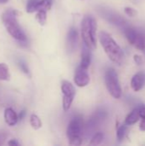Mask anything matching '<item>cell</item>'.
Segmentation results:
<instances>
[{"label": "cell", "mask_w": 145, "mask_h": 146, "mask_svg": "<svg viewBox=\"0 0 145 146\" xmlns=\"http://www.w3.org/2000/svg\"><path fill=\"white\" fill-rule=\"evenodd\" d=\"M18 15L19 12L15 9H7L2 15V21L7 32L12 38L20 42H25L26 41V37L17 21Z\"/></svg>", "instance_id": "2"}, {"label": "cell", "mask_w": 145, "mask_h": 146, "mask_svg": "<svg viewBox=\"0 0 145 146\" xmlns=\"http://www.w3.org/2000/svg\"><path fill=\"white\" fill-rule=\"evenodd\" d=\"M91 62V49L88 48L84 44L81 52V61H80V67L88 69Z\"/></svg>", "instance_id": "13"}, {"label": "cell", "mask_w": 145, "mask_h": 146, "mask_svg": "<svg viewBox=\"0 0 145 146\" xmlns=\"http://www.w3.org/2000/svg\"><path fill=\"white\" fill-rule=\"evenodd\" d=\"M145 85V73L138 72L133 75L131 80V86L134 92H139Z\"/></svg>", "instance_id": "12"}, {"label": "cell", "mask_w": 145, "mask_h": 146, "mask_svg": "<svg viewBox=\"0 0 145 146\" xmlns=\"http://www.w3.org/2000/svg\"><path fill=\"white\" fill-rule=\"evenodd\" d=\"M35 18H36L37 21L40 25H42V26L45 25L46 21H47V11H45V10H38Z\"/></svg>", "instance_id": "17"}, {"label": "cell", "mask_w": 145, "mask_h": 146, "mask_svg": "<svg viewBox=\"0 0 145 146\" xmlns=\"http://www.w3.org/2000/svg\"><path fill=\"white\" fill-rule=\"evenodd\" d=\"M104 139V135L103 133H96L93 137L91 139L90 145H98L100 144H102V142L103 141Z\"/></svg>", "instance_id": "20"}, {"label": "cell", "mask_w": 145, "mask_h": 146, "mask_svg": "<svg viewBox=\"0 0 145 146\" xmlns=\"http://www.w3.org/2000/svg\"><path fill=\"white\" fill-rule=\"evenodd\" d=\"M124 11H125L126 15H127L130 17H135L138 15L137 10L135 9L132 8V7H126L125 9H124Z\"/></svg>", "instance_id": "22"}, {"label": "cell", "mask_w": 145, "mask_h": 146, "mask_svg": "<svg viewBox=\"0 0 145 146\" xmlns=\"http://www.w3.org/2000/svg\"><path fill=\"white\" fill-rule=\"evenodd\" d=\"M67 50L69 53H73L78 43V31L75 27H71L67 36Z\"/></svg>", "instance_id": "11"}, {"label": "cell", "mask_w": 145, "mask_h": 146, "mask_svg": "<svg viewBox=\"0 0 145 146\" xmlns=\"http://www.w3.org/2000/svg\"><path fill=\"white\" fill-rule=\"evenodd\" d=\"M84 130L83 118L81 115L73 117L67 128V137L69 144L72 145H80L82 144V136Z\"/></svg>", "instance_id": "4"}, {"label": "cell", "mask_w": 145, "mask_h": 146, "mask_svg": "<svg viewBox=\"0 0 145 146\" xmlns=\"http://www.w3.org/2000/svg\"><path fill=\"white\" fill-rule=\"evenodd\" d=\"M105 85L108 92L114 98H121L122 94L121 86L120 85L118 74L114 68L107 69L105 73Z\"/></svg>", "instance_id": "5"}, {"label": "cell", "mask_w": 145, "mask_h": 146, "mask_svg": "<svg viewBox=\"0 0 145 146\" xmlns=\"http://www.w3.org/2000/svg\"><path fill=\"white\" fill-rule=\"evenodd\" d=\"M81 37L84 44L91 50L97 47V22L91 15H85L81 21Z\"/></svg>", "instance_id": "3"}, {"label": "cell", "mask_w": 145, "mask_h": 146, "mask_svg": "<svg viewBox=\"0 0 145 146\" xmlns=\"http://www.w3.org/2000/svg\"><path fill=\"white\" fill-rule=\"evenodd\" d=\"M9 0H0V3H7Z\"/></svg>", "instance_id": "28"}, {"label": "cell", "mask_w": 145, "mask_h": 146, "mask_svg": "<svg viewBox=\"0 0 145 146\" xmlns=\"http://www.w3.org/2000/svg\"><path fill=\"white\" fill-rule=\"evenodd\" d=\"M140 118L141 122L139 125V129L141 131H145V105H140Z\"/></svg>", "instance_id": "21"}, {"label": "cell", "mask_w": 145, "mask_h": 146, "mask_svg": "<svg viewBox=\"0 0 145 146\" xmlns=\"http://www.w3.org/2000/svg\"><path fill=\"white\" fill-rule=\"evenodd\" d=\"M3 116H4V121L6 124H8L9 127H14L15 125H16L18 121V115L13 109L7 108L4 110Z\"/></svg>", "instance_id": "14"}, {"label": "cell", "mask_w": 145, "mask_h": 146, "mask_svg": "<svg viewBox=\"0 0 145 146\" xmlns=\"http://www.w3.org/2000/svg\"><path fill=\"white\" fill-rule=\"evenodd\" d=\"M105 117V113L103 111H97L88 121V123L85 125V127H84V130H83V134L84 132L87 134L90 135L97 127V126L101 123L102 120L104 119Z\"/></svg>", "instance_id": "10"}, {"label": "cell", "mask_w": 145, "mask_h": 146, "mask_svg": "<svg viewBox=\"0 0 145 146\" xmlns=\"http://www.w3.org/2000/svg\"><path fill=\"white\" fill-rule=\"evenodd\" d=\"M18 65H19V67L21 68V69L25 74H29V69H28V68H27V66H26V64L25 62H23L22 61H19V62H18Z\"/></svg>", "instance_id": "23"}, {"label": "cell", "mask_w": 145, "mask_h": 146, "mask_svg": "<svg viewBox=\"0 0 145 146\" xmlns=\"http://www.w3.org/2000/svg\"><path fill=\"white\" fill-rule=\"evenodd\" d=\"M7 138V135L3 133H0V145H3Z\"/></svg>", "instance_id": "25"}, {"label": "cell", "mask_w": 145, "mask_h": 146, "mask_svg": "<svg viewBox=\"0 0 145 146\" xmlns=\"http://www.w3.org/2000/svg\"><path fill=\"white\" fill-rule=\"evenodd\" d=\"M30 124H31L32 127L35 130H38V129L41 128V127H42V122H41L39 117L34 114H32L30 116Z\"/></svg>", "instance_id": "18"}, {"label": "cell", "mask_w": 145, "mask_h": 146, "mask_svg": "<svg viewBox=\"0 0 145 146\" xmlns=\"http://www.w3.org/2000/svg\"><path fill=\"white\" fill-rule=\"evenodd\" d=\"M99 40L108 57L115 64L121 65L125 61V54L117 42L106 32H100Z\"/></svg>", "instance_id": "1"}, {"label": "cell", "mask_w": 145, "mask_h": 146, "mask_svg": "<svg viewBox=\"0 0 145 146\" xmlns=\"http://www.w3.org/2000/svg\"><path fill=\"white\" fill-rule=\"evenodd\" d=\"M133 59H134V62H136V64H137V65H138V66L142 65V64H143V62H144L142 56H139V55H134Z\"/></svg>", "instance_id": "24"}, {"label": "cell", "mask_w": 145, "mask_h": 146, "mask_svg": "<svg viewBox=\"0 0 145 146\" xmlns=\"http://www.w3.org/2000/svg\"><path fill=\"white\" fill-rule=\"evenodd\" d=\"M126 133H127V125L126 124H123L118 127L116 136H117V139L119 142H121L124 139V138L126 135Z\"/></svg>", "instance_id": "19"}, {"label": "cell", "mask_w": 145, "mask_h": 146, "mask_svg": "<svg viewBox=\"0 0 145 146\" xmlns=\"http://www.w3.org/2000/svg\"><path fill=\"white\" fill-rule=\"evenodd\" d=\"M140 119V106L135 108L130 114H128L125 120V124L127 126L133 125L137 123Z\"/></svg>", "instance_id": "15"}, {"label": "cell", "mask_w": 145, "mask_h": 146, "mask_svg": "<svg viewBox=\"0 0 145 146\" xmlns=\"http://www.w3.org/2000/svg\"><path fill=\"white\" fill-rule=\"evenodd\" d=\"M25 115H26V111L25 110L21 111V113H20V115L18 116V120H22L25 117Z\"/></svg>", "instance_id": "27"}, {"label": "cell", "mask_w": 145, "mask_h": 146, "mask_svg": "<svg viewBox=\"0 0 145 146\" xmlns=\"http://www.w3.org/2000/svg\"><path fill=\"white\" fill-rule=\"evenodd\" d=\"M61 90L63 94V99H62V107L64 111L69 110L71 108V105L73 102L76 92L73 85L70 83L68 80H63L62 82Z\"/></svg>", "instance_id": "6"}, {"label": "cell", "mask_w": 145, "mask_h": 146, "mask_svg": "<svg viewBox=\"0 0 145 146\" xmlns=\"http://www.w3.org/2000/svg\"><path fill=\"white\" fill-rule=\"evenodd\" d=\"M125 34L127 40L132 46L145 52V38L144 35L132 27H127L125 30Z\"/></svg>", "instance_id": "7"}, {"label": "cell", "mask_w": 145, "mask_h": 146, "mask_svg": "<svg viewBox=\"0 0 145 146\" xmlns=\"http://www.w3.org/2000/svg\"><path fill=\"white\" fill-rule=\"evenodd\" d=\"M73 80L75 85L79 87L86 86L90 82V75L88 74L87 69L79 66L75 70Z\"/></svg>", "instance_id": "9"}, {"label": "cell", "mask_w": 145, "mask_h": 146, "mask_svg": "<svg viewBox=\"0 0 145 146\" xmlns=\"http://www.w3.org/2000/svg\"><path fill=\"white\" fill-rule=\"evenodd\" d=\"M8 145H9L18 146L19 145V143H18L15 139H11L10 141H9V142H8Z\"/></svg>", "instance_id": "26"}, {"label": "cell", "mask_w": 145, "mask_h": 146, "mask_svg": "<svg viewBox=\"0 0 145 146\" xmlns=\"http://www.w3.org/2000/svg\"><path fill=\"white\" fill-rule=\"evenodd\" d=\"M10 74L9 71V68L4 63H0V80H9Z\"/></svg>", "instance_id": "16"}, {"label": "cell", "mask_w": 145, "mask_h": 146, "mask_svg": "<svg viewBox=\"0 0 145 146\" xmlns=\"http://www.w3.org/2000/svg\"><path fill=\"white\" fill-rule=\"evenodd\" d=\"M52 0H29L26 5V12L33 13L38 10L48 11L51 9Z\"/></svg>", "instance_id": "8"}]
</instances>
